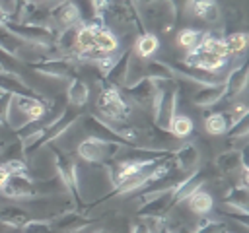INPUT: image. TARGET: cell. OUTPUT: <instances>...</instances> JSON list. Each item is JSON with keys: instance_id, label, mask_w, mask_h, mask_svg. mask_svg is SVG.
Instances as JSON below:
<instances>
[{"instance_id": "cell-1", "label": "cell", "mask_w": 249, "mask_h": 233, "mask_svg": "<svg viewBox=\"0 0 249 233\" xmlns=\"http://www.w3.org/2000/svg\"><path fill=\"white\" fill-rule=\"evenodd\" d=\"M97 111L105 116V124H109L111 128L117 126V122H123L124 118H128L132 113L130 103L123 99L121 89L105 82L97 97Z\"/></svg>"}, {"instance_id": "cell-2", "label": "cell", "mask_w": 249, "mask_h": 233, "mask_svg": "<svg viewBox=\"0 0 249 233\" xmlns=\"http://www.w3.org/2000/svg\"><path fill=\"white\" fill-rule=\"evenodd\" d=\"M140 21L142 27L146 31H161V33H169L175 25V16L177 10L171 4V0H156L148 6H140Z\"/></svg>"}, {"instance_id": "cell-3", "label": "cell", "mask_w": 249, "mask_h": 233, "mask_svg": "<svg viewBox=\"0 0 249 233\" xmlns=\"http://www.w3.org/2000/svg\"><path fill=\"white\" fill-rule=\"evenodd\" d=\"M4 25L23 43L33 45V47H43V49H51L56 43L58 31L51 29V27H39V25H29L23 21H16V19H6Z\"/></svg>"}, {"instance_id": "cell-4", "label": "cell", "mask_w": 249, "mask_h": 233, "mask_svg": "<svg viewBox=\"0 0 249 233\" xmlns=\"http://www.w3.org/2000/svg\"><path fill=\"white\" fill-rule=\"evenodd\" d=\"M124 148H126V144H123V142L84 138L76 144V153L86 163H103L105 159H113L115 155H119V151Z\"/></svg>"}, {"instance_id": "cell-5", "label": "cell", "mask_w": 249, "mask_h": 233, "mask_svg": "<svg viewBox=\"0 0 249 233\" xmlns=\"http://www.w3.org/2000/svg\"><path fill=\"white\" fill-rule=\"evenodd\" d=\"M175 109H177V87H173V85L171 87H160L156 101L152 105L156 128L167 130L169 122L175 115Z\"/></svg>"}, {"instance_id": "cell-6", "label": "cell", "mask_w": 249, "mask_h": 233, "mask_svg": "<svg viewBox=\"0 0 249 233\" xmlns=\"http://www.w3.org/2000/svg\"><path fill=\"white\" fill-rule=\"evenodd\" d=\"M37 97H25V95H12L10 105H8V115H6V124H10L12 130L19 132L27 124H33L29 116V109Z\"/></svg>"}, {"instance_id": "cell-7", "label": "cell", "mask_w": 249, "mask_h": 233, "mask_svg": "<svg viewBox=\"0 0 249 233\" xmlns=\"http://www.w3.org/2000/svg\"><path fill=\"white\" fill-rule=\"evenodd\" d=\"M51 14V21H53V27L54 29H70V27H78L82 25V14L76 6L74 0H62L58 2L53 10H49Z\"/></svg>"}, {"instance_id": "cell-8", "label": "cell", "mask_w": 249, "mask_h": 233, "mask_svg": "<svg viewBox=\"0 0 249 233\" xmlns=\"http://www.w3.org/2000/svg\"><path fill=\"white\" fill-rule=\"evenodd\" d=\"M228 64L226 58H220L212 52H206L202 49H193L187 52L185 60H183V66H189V68H196V70H202L206 74H218L220 70H224Z\"/></svg>"}, {"instance_id": "cell-9", "label": "cell", "mask_w": 249, "mask_h": 233, "mask_svg": "<svg viewBox=\"0 0 249 233\" xmlns=\"http://www.w3.org/2000/svg\"><path fill=\"white\" fill-rule=\"evenodd\" d=\"M31 68L37 74H41L43 78H49V80H68L76 66H74V58L56 56V58H49V60L31 64Z\"/></svg>"}, {"instance_id": "cell-10", "label": "cell", "mask_w": 249, "mask_h": 233, "mask_svg": "<svg viewBox=\"0 0 249 233\" xmlns=\"http://www.w3.org/2000/svg\"><path fill=\"white\" fill-rule=\"evenodd\" d=\"M124 89H126V93H128V99H130L134 105H138L140 109H152V105H154V101H156V95H158V91H160V85H158V82H154V80L140 78L138 82L126 85Z\"/></svg>"}, {"instance_id": "cell-11", "label": "cell", "mask_w": 249, "mask_h": 233, "mask_svg": "<svg viewBox=\"0 0 249 233\" xmlns=\"http://www.w3.org/2000/svg\"><path fill=\"white\" fill-rule=\"evenodd\" d=\"M2 194L6 198H14V200L35 198V188H33L31 177L29 175H10L6 186L2 188Z\"/></svg>"}, {"instance_id": "cell-12", "label": "cell", "mask_w": 249, "mask_h": 233, "mask_svg": "<svg viewBox=\"0 0 249 233\" xmlns=\"http://www.w3.org/2000/svg\"><path fill=\"white\" fill-rule=\"evenodd\" d=\"M0 89L10 95H25V97H37V89L31 87L18 72L0 70Z\"/></svg>"}, {"instance_id": "cell-13", "label": "cell", "mask_w": 249, "mask_h": 233, "mask_svg": "<svg viewBox=\"0 0 249 233\" xmlns=\"http://www.w3.org/2000/svg\"><path fill=\"white\" fill-rule=\"evenodd\" d=\"M185 10H189L195 17L208 23H216L220 19V6L216 0H189Z\"/></svg>"}, {"instance_id": "cell-14", "label": "cell", "mask_w": 249, "mask_h": 233, "mask_svg": "<svg viewBox=\"0 0 249 233\" xmlns=\"http://www.w3.org/2000/svg\"><path fill=\"white\" fill-rule=\"evenodd\" d=\"M93 39H95V50L105 54H115L119 50V37L103 23H93Z\"/></svg>"}, {"instance_id": "cell-15", "label": "cell", "mask_w": 249, "mask_h": 233, "mask_svg": "<svg viewBox=\"0 0 249 233\" xmlns=\"http://www.w3.org/2000/svg\"><path fill=\"white\" fill-rule=\"evenodd\" d=\"M89 221L86 217H82L80 214L74 212H66L58 217H54V223L51 225V229L58 231V233H82L84 229H88Z\"/></svg>"}, {"instance_id": "cell-16", "label": "cell", "mask_w": 249, "mask_h": 233, "mask_svg": "<svg viewBox=\"0 0 249 233\" xmlns=\"http://www.w3.org/2000/svg\"><path fill=\"white\" fill-rule=\"evenodd\" d=\"M173 161H175V167L179 171L195 173L196 167H198V163H200V155H198V150L193 144H185V146H181L173 153Z\"/></svg>"}, {"instance_id": "cell-17", "label": "cell", "mask_w": 249, "mask_h": 233, "mask_svg": "<svg viewBox=\"0 0 249 233\" xmlns=\"http://www.w3.org/2000/svg\"><path fill=\"white\" fill-rule=\"evenodd\" d=\"M130 54H132V49H128L123 54H119L115 66L103 76L105 83H111V85H115L119 89L126 85V74H128V58H130Z\"/></svg>"}, {"instance_id": "cell-18", "label": "cell", "mask_w": 249, "mask_h": 233, "mask_svg": "<svg viewBox=\"0 0 249 233\" xmlns=\"http://www.w3.org/2000/svg\"><path fill=\"white\" fill-rule=\"evenodd\" d=\"M245 85H247V64L243 62L237 68H233L230 72V76L224 80V87H226L224 97H228V99L237 97L245 89Z\"/></svg>"}, {"instance_id": "cell-19", "label": "cell", "mask_w": 249, "mask_h": 233, "mask_svg": "<svg viewBox=\"0 0 249 233\" xmlns=\"http://www.w3.org/2000/svg\"><path fill=\"white\" fill-rule=\"evenodd\" d=\"M224 93H226L224 82L212 83V85H200V89L193 95V101L196 107H212L224 97Z\"/></svg>"}, {"instance_id": "cell-20", "label": "cell", "mask_w": 249, "mask_h": 233, "mask_svg": "<svg viewBox=\"0 0 249 233\" xmlns=\"http://www.w3.org/2000/svg\"><path fill=\"white\" fill-rule=\"evenodd\" d=\"M158 49H160V39H158V35L152 33V31H144V33H140V35L136 37L132 52H134L138 58L144 60V58L154 56V54L158 52Z\"/></svg>"}, {"instance_id": "cell-21", "label": "cell", "mask_w": 249, "mask_h": 233, "mask_svg": "<svg viewBox=\"0 0 249 233\" xmlns=\"http://www.w3.org/2000/svg\"><path fill=\"white\" fill-rule=\"evenodd\" d=\"M144 78L154 82H171L175 78L173 66L165 64L163 60H146L144 62Z\"/></svg>"}, {"instance_id": "cell-22", "label": "cell", "mask_w": 249, "mask_h": 233, "mask_svg": "<svg viewBox=\"0 0 249 233\" xmlns=\"http://www.w3.org/2000/svg\"><path fill=\"white\" fill-rule=\"evenodd\" d=\"M243 165H247V163L239 150H230V151L218 155V159H216V167L226 175H237Z\"/></svg>"}, {"instance_id": "cell-23", "label": "cell", "mask_w": 249, "mask_h": 233, "mask_svg": "<svg viewBox=\"0 0 249 233\" xmlns=\"http://www.w3.org/2000/svg\"><path fill=\"white\" fill-rule=\"evenodd\" d=\"M66 97H68V103L72 107H84L89 99L88 83L82 78H72L70 83H68V89H66Z\"/></svg>"}, {"instance_id": "cell-24", "label": "cell", "mask_w": 249, "mask_h": 233, "mask_svg": "<svg viewBox=\"0 0 249 233\" xmlns=\"http://www.w3.org/2000/svg\"><path fill=\"white\" fill-rule=\"evenodd\" d=\"M185 202H187L189 210H191L193 214H196V216H206V214L212 210V206H214V200H212L210 192H206L204 188L195 190Z\"/></svg>"}, {"instance_id": "cell-25", "label": "cell", "mask_w": 249, "mask_h": 233, "mask_svg": "<svg viewBox=\"0 0 249 233\" xmlns=\"http://www.w3.org/2000/svg\"><path fill=\"white\" fill-rule=\"evenodd\" d=\"M29 219V214L19 206H2L0 208V223L10 227H21Z\"/></svg>"}, {"instance_id": "cell-26", "label": "cell", "mask_w": 249, "mask_h": 233, "mask_svg": "<svg viewBox=\"0 0 249 233\" xmlns=\"http://www.w3.org/2000/svg\"><path fill=\"white\" fill-rule=\"evenodd\" d=\"M171 134H173V138H177V140H181V138H187L191 132H193V120H191V116H187V115H183V113H175L173 115V118H171V122H169V128H167Z\"/></svg>"}, {"instance_id": "cell-27", "label": "cell", "mask_w": 249, "mask_h": 233, "mask_svg": "<svg viewBox=\"0 0 249 233\" xmlns=\"http://www.w3.org/2000/svg\"><path fill=\"white\" fill-rule=\"evenodd\" d=\"M23 45H25V43H23L21 39H18L4 23H0V49H2V50H6L8 54L16 56L18 50H19Z\"/></svg>"}, {"instance_id": "cell-28", "label": "cell", "mask_w": 249, "mask_h": 233, "mask_svg": "<svg viewBox=\"0 0 249 233\" xmlns=\"http://www.w3.org/2000/svg\"><path fill=\"white\" fill-rule=\"evenodd\" d=\"M202 31H198V29H193V27H185V29H181L179 33H177V45L183 49V50H193V49H196L198 47V43H200V39H202Z\"/></svg>"}, {"instance_id": "cell-29", "label": "cell", "mask_w": 249, "mask_h": 233, "mask_svg": "<svg viewBox=\"0 0 249 233\" xmlns=\"http://www.w3.org/2000/svg\"><path fill=\"white\" fill-rule=\"evenodd\" d=\"M204 128L208 134L212 136H222L226 134L230 128H228V118H226V113H212L206 116L204 120Z\"/></svg>"}, {"instance_id": "cell-30", "label": "cell", "mask_w": 249, "mask_h": 233, "mask_svg": "<svg viewBox=\"0 0 249 233\" xmlns=\"http://www.w3.org/2000/svg\"><path fill=\"white\" fill-rule=\"evenodd\" d=\"M226 204L233 208V212H239L241 216H247V188L233 186L231 192L226 198Z\"/></svg>"}, {"instance_id": "cell-31", "label": "cell", "mask_w": 249, "mask_h": 233, "mask_svg": "<svg viewBox=\"0 0 249 233\" xmlns=\"http://www.w3.org/2000/svg\"><path fill=\"white\" fill-rule=\"evenodd\" d=\"M224 43H226V49H228L230 56L241 54L247 47V33L245 31H233V33L224 37Z\"/></svg>"}, {"instance_id": "cell-32", "label": "cell", "mask_w": 249, "mask_h": 233, "mask_svg": "<svg viewBox=\"0 0 249 233\" xmlns=\"http://www.w3.org/2000/svg\"><path fill=\"white\" fill-rule=\"evenodd\" d=\"M0 163H6L10 159H25V148L21 140H16L4 148H0Z\"/></svg>"}, {"instance_id": "cell-33", "label": "cell", "mask_w": 249, "mask_h": 233, "mask_svg": "<svg viewBox=\"0 0 249 233\" xmlns=\"http://www.w3.org/2000/svg\"><path fill=\"white\" fill-rule=\"evenodd\" d=\"M21 233H51V223L47 219H39V217H29L21 227Z\"/></svg>"}, {"instance_id": "cell-34", "label": "cell", "mask_w": 249, "mask_h": 233, "mask_svg": "<svg viewBox=\"0 0 249 233\" xmlns=\"http://www.w3.org/2000/svg\"><path fill=\"white\" fill-rule=\"evenodd\" d=\"M247 113H249V109H247V105H243V103H239V105H233L231 109H230V120H228V128H233L235 124H239L243 118H247Z\"/></svg>"}, {"instance_id": "cell-35", "label": "cell", "mask_w": 249, "mask_h": 233, "mask_svg": "<svg viewBox=\"0 0 249 233\" xmlns=\"http://www.w3.org/2000/svg\"><path fill=\"white\" fill-rule=\"evenodd\" d=\"M10 175H27V163L25 159H10L6 163H2Z\"/></svg>"}, {"instance_id": "cell-36", "label": "cell", "mask_w": 249, "mask_h": 233, "mask_svg": "<svg viewBox=\"0 0 249 233\" xmlns=\"http://www.w3.org/2000/svg\"><path fill=\"white\" fill-rule=\"evenodd\" d=\"M10 93H2L0 95V126L6 124V115H8V105H10Z\"/></svg>"}, {"instance_id": "cell-37", "label": "cell", "mask_w": 249, "mask_h": 233, "mask_svg": "<svg viewBox=\"0 0 249 233\" xmlns=\"http://www.w3.org/2000/svg\"><path fill=\"white\" fill-rule=\"evenodd\" d=\"M0 8L10 16V19H14V14H16V0H0Z\"/></svg>"}, {"instance_id": "cell-38", "label": "cell", "mask_w": 249, "mask_h": 233, "mask_svg": "<svg viewBox=\"0 0 249 233\" xmlns=\"http://www.w3.org/2000/svg\"><path fill=\"white\" fill-rule=\"evenodd\" d=\"M8 179H10V173H8V169H6V167L0 163V192H2V188L6 186Z\"/></svg>"}, {"instance_id": "cell-39", "label": "cell", "mask_w": 249, "mask_h": 233, "mask_svg": "<svg viewBox=\"0 0 249 233\" xmlns=\"http://www.w3.org/2000/svg\"><path fill=\"white\" fill-rule=\"evenodd\" d=\"M187 2H189V0H171V4L175 6L177 12H179V10H185V8H187Z\"/></svg>"}, {"instance_id": "cell-40", "label": "cell", "mask_w": 249, "mask_h": 233, "mask_svg": "<svg viewBox=\"0 0 249 233\" xmlns=\"http://www.w3.org/2000/svg\"><path fill=\"white\" fill-rule=\"evenodd\" d=\"M27 2H29V0H16V16H18V12H19Z\"/></svg>"}, {"instance_id": "cell-41", "label": "cell", "mask_w": 249, "mask_h": 233, "mask_svg": "<svg viewBox=\"0 0 249 233\" xmlns=\"http://www.w3.org/2000/svg\"><path fill=\"white\" fill-rule=\"evenodd\" d=\"M134 2H136V6H148V4H152L156 0H134Z\"/></svg>"}, {"instance_id": "cell-42", "label": "cell", "mask_w": 249, "mask_h": 233, "mask_svg": "<svg viewBox=\"0 0 249 233\" xmlns=\"http://www.w3.org/2000/svg\"><path fill=\"white\" fill-rule=\"evenodd\" d=\"M6 19H10V16H8V14H6V12L0 8V23H4Z\"/></svg>"}, {"instance_id": "cell-43", "label": "cell", "mask_w": 249, "mask_h": 233, "mask_svg": "<svg viewBox=\"0 0 249 233\" xmlns=\"http://www.w3.org/2000/svg\"><path fill=\"white\" fill-rule=\"evenodd\" d=\"M37 4H41V6H45V4H49V2H53V0H35Z\"/></svg>"}, {"instance_id": "cell-44", "label": "cell", "mask_w": 249, "mask_h": 233, "mask_svg": "<svg viewBox=\"0 0 249 233\" xmlns=\"http://www.w3.org/2000/svg\"><path fill=\"white\" fill-rule=\"evenodd\" d=\"M95 233H107V231H103V229H99V231H95Z\"/></svg>"}, {"instance_id": "cell-45", "label": "cell", "mask_w": 249, "mask_h": 233, "mask_svg": "<svg viewBox=\"0 0 249 233\" xmlns=\"http://www.w3.org/2000/svg\"><path fill=\"white\" fill-rule=\"evenodd\" d=\"M0 148H2V146H0Z\"/></svg>"}]
</instances>
